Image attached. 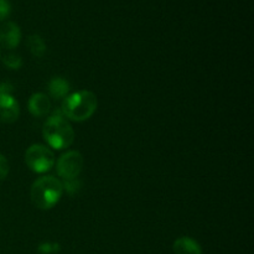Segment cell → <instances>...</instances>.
<instances>
[{
  "instance_id": "16",
  "label": "cell",
  "mask_w": 254,
  "mask_h": 254,
  "mask_svg": "<svg viewBox=\"0 0 254 254\" xmlns=\"http://www.w3.org/2000/svg\"><path fill=\"white\" fill-rule=\"evenodd\" d=\"M60 250L59 245L56 243H41L39 246V252L41 254H51Z\"/></svg>"
},
{
  "instance_id": "13",
  "label": "cell",
  "mask_w": 254,
  "mask_h": 254,
  "mask_svg": "<svg viewBox=\"0 0 254 254\" xmlns=\"http://www.w3.org/2000/svg\"><path fill=\"white\" fill-rule=\"evenodd\" d=\"M62 185H64V190H66L67 192L71 193V195L78 192L79 189H81V183L78 181V179L64 180V183H62Z\"/></svg>"
},
{
  "instance_id": "2",
  "label": "cell",
  "mask_w": 254,
  "mask_h": 254,
  "mask_svg": "<svg viewBox=\"0 0 254 254\" xmlns=\"http://www.w3.org/2000/svg\"><path fill=\"white\" fill-rule=\"evenodd\" d=\"M97 96L91 91H79L68 94L62 102V116L67 121H88L97 111Z\"/></svg>"
},
{
  "instance_id": "8",
  "label": "cell",
  "mask_w": 254,
  "mask_h": 254,
  "mask_svg": "<svg viewBox=\"0 0 254 254\" xmlns=\"http://www.w3.org/2000/svg\"><path fill=\"white\" fill-rule=\"evenodd\" d=\"M29 112L34 117L41 118L47 116L51 111V101L45 93H34L27 102Z\"/></svg>"
},
{
  "instance_id": "10",
  "label": "cell",
  "mask_w": 254,
  "mask_h": 254,
  "mask_svg": "<svg viewBox=\"0 0 254 254\" xmlns=\"http://www.w3.org/2000/svg\"><path fill=\"white\" fill-rule=\"evenodd\" d=\"M69 89H71L69 82L64 77H54L49 82V93L55 101L66 98L69 93Z\"/></svg>"
},
{
  "instance_id": "1",
  "label": "cell",
  "mask_w": 254,
  "mask_h": 254,
  "mask_svg": "<svg viewBox=\"0 0 254 254\" xmlns=\"http://www.w3.org/2000/svg\"><path fill=\"white\" fill-rule=\"evenodd\" d=\"M64 193L61 180L51 175H45L34 181L30 191L31 202L39 210H51L60 202Z\"/></svg>"
},
{
  "instance_id": "14",
  "label": "cell",
  "mask_w": 254,
  "mask_h": 254,
  "mask_svg": "<svg viewBox=\"0 0 254 254\" xmlns=\"http://www.w3.org/2000/svg\"><path fill=\"white\" fill-rule=\"evenodd\" d=\"M9 161L2 154H0V181L5 180L9 175Z\"/></svg>"
},
{
  "instance_id": "7",
  "label": "cell",
  "mask_w": 254,
  "mask_h": 254,
  "mask_svg": "<svg viewBox=\"0 0 254 254\" xmlns=\"http://www.w3.org/2000/svg\"><path fill=\"white\" fill-rule=\"evenodd\" d=\"M21 41V30L19 25L7 21L0 26V45L6 50H12L19 46Z\"/></svg>"
},
{
  "instance_id": "11",
  "label": "cell",
  "mask_w": 254,
  "mask_h": 254,
  "mask_svg": "<svg viewBox=\"0 0 254 254\" xmlns=\"http://www.w3.org/2000/svg\"><path fill=\"white\" fill-rule=\"evenodd\" d=\"M27 47L35 57H42L46 52V44L40 35L32 34L27 37Z\"/></svg>"
},
{
  "instance_id": "15",
  "label": "cell",
  "mask_w": 254,
  "mask_h": 254,
  "mask_svg": "<svg viewBox=\"0 0 254 254\" xmlns=\"http://www.w3.org/2000/svg\"><path fill=\"white\" fill-rule=\"evenodd\" d=\"M10 12H11V4L9 0H0V20L9 17Z\"/></svg>"
},
{
  "instance_id": "4",
  "label": "cell",
  "mask_w": 254,
  "mask_h": 254,
  "mask_svg": "<svg viewBox=\"0 0 254 254\" xmlns=\"http://www.w3.org/2000/svg\"><path fill=\"white\" fill-rule=\"evenodd\" d=\"M25 163L34 173L45 174L54 168L55 154L44 144H32L25 151Z\"/></svg>"
},
{
  "instance_id": "17",
  "label": "cell",
  "mask_w": 254,
  "mask_h": 254,
  "mask_svg": "<svg viewBox=\"0 0 254 254\" xmlns=\"http://www.w3.org/2000/svg\"><path fill=\"white\" fill-rule=\"evenodd\" d=\"M12 91H14V86L9 82L0 83V94H11Z\"/></svg>"
},
{
  "instance_id": "3",
  "label": "cell",
  "mask_w": 254,
  "mask_h": 254,
  "mask_svg": "<svg viewBox=\"0 0 254 254\" xmlns=\"http://www.w3.org/2000/svg\"><path fill=\"white\" fill-rule=\"evenodd\" d=\"M42 136L47 145L55 150L69 148L74 141V130L69 122L61 114H52L42 128Z\"/></svg>"
},
{
  "instance_id": "6",
  "label": "cell",
  "mask_w": 254,
  "mask_h": 254,
  "mask_svg": "<svg viewBox=\"0 0 254 254\" xmlns=\"http://www.w3.org/2000/svg\"><path fill=\"white\" fill-rule=\"evenodd\" d=\"M20 106L12 94H0V122L14 123L19 119Z\"/></svg>"
},
{
  "instance_id": "5",
  "label": "cell",
  "mask_w": 254,
  "mask_h": 254,
  "mask_svg": "<svg viewBox=\"0 0 254 254\" xmlns=\"http://www.w3.org/2000/svg\"><path fill=\"white\" fill-rule=\"evenodd\" d=\"M84 159L79 151L71 150L62 154L56 163L57 175L64 180L77 179L83 170Z\"/></svg>"
},
{
  "instance_id": "12",
  "label": "cell",
  "mask_w": 254,
  "mask_h": 254,
  "mask_svg": "<svg viewBox=\"0 0 254 254\" xmlns=\"http://www.w3.org/2000/svg\"><path fill=\"white\" fill-rule=\"evenodd\" d=\"M2 64L9 69L17 71L22 67V57L19 54H7L2 57Z\"/></svg>"
},
{
  "instance_id": "9",
  "label": "cell",
  "mask_w": 254,
  "mask_h": 254,
  "mask_svg": "<svg viewBox=\"0 0 254 254\" xmlns=\"http://www.w3.org/2000/svg\"><path fill=\"white\" fill-rule=\"evenodd\" d=\"M175 254H202V248L197 241L191 237H180L174 242Z\"/></svg>"
}]
</instances>
